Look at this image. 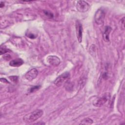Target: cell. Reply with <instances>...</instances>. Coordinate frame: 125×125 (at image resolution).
<instances>
[{
    "label": "cell",
    "instance_id": "cell-15",
    "mask_svg": "<svg viewBox=\"0 0 125 125\" xmlns=\"http://www.w3.org/2000/svg\"><path fill=\"white\" fill-rule=\"evenodd\" d=\"M8 50L6 49V48H2L1 47L0 48V55H2L3 54H5L7 52H8Z\"/></svg>",
    "mask_w": 125,
    "mask_h": 125
},
{
    "label": "cell",
    "instance_id": "cell-7",
    "mask_svg": "<svg viewBox=\"0 0 125 125\" xmlns=\"http://www.w3.org/2000/svg\"><path fill=\"white\" fill-rule=\"evenodd\" d=\"M38 74V70L36 68H32L26 73L25 74V78L27 80L31 81L37 77Z\"/></svg>",
    "mask_w": 125,
    "mask_h": 125
},
{
    "label": "cell",
    "instance_id": "cell-1",
    "mask_svg": "<svg viewBox=\"0 0 125 125\" xmlns=\"http://www.w3.org/2000/svg\"><path fill=\"white\" fill-rule=\"evenodd\" d=\"M43 111L37 109L28 114H26L23 118V121L27 124L36 121L39 119L43 114Z\"/></svg>",
    "mask_w": 125,
    "mask_h": 125
},
{
    "label": "cell",
    "instance_id": "cell-12",
    "mask_svg": "<svg viewBox=\"0 0 125 125\" xmlns=\"http://www.w3.org/2000/svg\"><path fill=\"white\" fill-rule=\"evenodd\" d=\"M41 86L40 85H36V86H34L33 87H32L30 89H29V92H33L37 90L38 89H39L40 88Z\"/></svg>",
    "mask_w": 125,
    "mask_h": 125
},
{
    "label": "cell",
    "instance_id": "cell-6",
    "mask_svg": "<svg viewBox=\"0 0 125 125\" xmlns=\"http://www.w3.org/2000/svg\"><path fill=\"white\" fill-rule=\"evenodd\" d=\"M76 35L78 42L80 43L82 41L83 37V26L81 23L77 21L76 23Z\"/></svg>",
    "mask_w": 125,
    "mask_h": 125
},
{
    "label": "cell",
    "instance_id": "cell-17",
    "mask_svg": "<svg viewBox=\"0 0 125 125\" xmlns=\"http://www.w3.org/2000/svg\"><path fill=\"white\" fill-rule=\"evenodd\" d=\"M4 6V3L1 1V2H0V8H2Z\"/></svg>",
    "mask_w": 125,
    "mask_h": 125
},
{
    "label": "cell",
    "instance_id": "cell-13",
    "mask_svg": "<svg viewBox=\"0 0 125 125\" xmlns=\"http://www.w3.org/2000/svg\"><path fill=\"white\" fill-rule=\"evenodd\" d=\"M44 13L46 16L49 18H52L53 17V14L51 12H49L48 11H44Z\"/></svg>",
    "mask_w": 125,
    "mask_h": 125
},
{
    "label": "cell",
    "instance_id": "cell-8",
    "mask_svg": "<svg viewBox=\"0 0 125 125\" xmlns=\"http://www.w3.org/2000/svg\"><path fill=\"white\" fill-rule=\"evenodd\" d=\"M107 97L104 95L103 96L96 99L93 103V105L97 107H101L107 101Z\"/></svg>",
    "mask_w": 125,
    "mask_h": 125
},
{
    "label": "cell",
    "instance_id": "cell-14",
    "mask_svg": "<svg viewBox=\"0 0 125 125\" xmlns=\"http://www.w3.org/2000/svg\"><path fill=\"white\" fill-rule=\"evenodd\" d=\"M9 79L14 83H17L18 82V77L15 76H10Z\"/></svg>",
    "mask_w": 125,
    "mask_h": 125
},
{
    "label": "cell",
    "instance_id": "cell-9",
    "mask_svg": "<svg viewBox=\"0 0 125 125\" xmlns=\"http://www.w3.org/2000/svg\"><path fill=\"white\" fill-rule=\"evenodd\" d=\"M23 63V61L21 58H17L12 60L9 62V65L13 67H19Z\"/></svg>",
    "mask_w": 125,
    "mask_h": 125
},
{
    "label": "cell",
    "instance_id": "cell-16",
    "mask_svg": "<svg viewBox=\"0 0 125 125\" xmlns=\"http://www.w3.org/2000/svg\"><path fill=\"white\" fill-rule=\"evenodd\" d=\"M121 28L123 30L125 29V17L121 19Z\"/></svg>",
    "mask_w": 125,
    "mask_h": 125
},
{
    "label": "cell",
    "instance_id": "cell-2",
    "mask_svg": "<svg viewBox=\"0 0 125 125\" xmlns=\"http://www.w3.org/2000/svg\"><path fill=\"white\" fill-rule=\"evenodd\" d=\"M70 78V73L68 72H65L58 76L54 81L56 85L60 86L66 83Z\"/></svg>",
    "mask_w": 125,
    "mask_h": 125
},
{
    "label": "cell",
    "instance_id": "cell-10",
    "mask_svg": "<svg viewBox=\"0 0 125 125\" xmlns=\"http://www.w3.org/2000/svg\"><path fill=\"white\" fill-rule=\"evenodd\" d=\"M111 30H112V29H111V27H110V26H107L105 27L104 32L103 34V39L105 41L108 42L109 41V34H110V33Z\"/></svg>",
    "mask_w": 125,
    "mask_h": 125
},
{
    "label": "cell",
    "instance_id": "cell-4",
    "mask_svg": "<svg viewBox=\"0 0 125 125\" xmlns=\"http://www.w3.org/2000/svg\"><path fill=\"white\" fill-rule=\"evenodd\" d=\"M76 7L80 12H85L90 8V5L86 1L84 0H79L77 2Z\"/></svg>",
    "mask_w": 125,
    "mask_h": 125
},
{
    "label": "cell",
    "instance_id": "cell-5",
    "mask_svg": "<svg viewBox=\"0 0 125 125\" xmlns=\"http://www.w3.org/2000/svg\"><path fill=\"white\" fill-rule=\"evenodd\" d=\"M46 61L49 64L54 66H57L61 62L60 58L54 55H50L48 56L46 58Z\"/></svg>",
    "mask_w": 125,
    "mask_h": 125
},
{
    "label": "cell",
    "instance_id": "cell-11",
    "mask_svg": "<svg viewBox=\"0 0 125 125\" xmlns=\"http://www.w3.org/2000/svg\"><path fill=\"white\" fill-rule=\"evenodd\" d=\"M93 120L89 118H86L81 121L80 125H91L93 124Z\"/></svg>",
    "mask_w": 125,
    "mask_h": 125
},
{
    "label": "cell",
    "instance_id": "cell-3",
    "mask_svg": "<svg viewBox=\"0 0 125 125\" xmlns=\"http://www.w3.org/2000/svg\"><path fill=\"white\" fill-rule=\"evenodd\" d=\"M105 18V12L102 8H99L97 10L94 16V20L97 24H102L104 21Z\"/></svg>",
    "mask_w": 125,
    "mask_h": 125
}]
</instances>
